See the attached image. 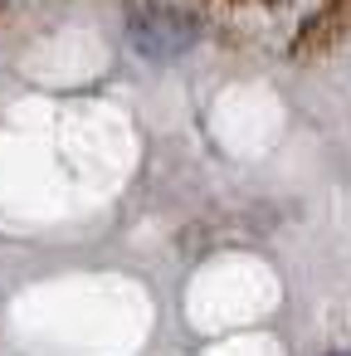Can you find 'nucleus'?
I'll return each instance as SVG.
<instances>
[{
    "instance_id": "obj_1",
    "label": "nucleus",
    "mask_w": 351,
    "mask_h": 356,
    "mask_svg": "<svg viewBox=\"0 0 351 356\" xmlns=\"http://www.w3.org/2000/svg\"><path fill=\"white\" fill-rule=\"evenodd\" d=\"M195 35H200V20H195L190 10L166 6V0L132 6V15H127V40H132V49H137L142 59H152V64H166V59L186 54V49L195 44Z\"/></svg>"
},
{
    "instance_id": "obj_2",
    "label": "nucleus",
    "mask_w": 351,
    "mask_h": 356,
    "mask_svg": "<svg viewBox=\"0 0 351 356\" xmlns=\"http://www.w3.org/2000/svg\"><path fill=\"white\" fill-rule=\"evenodd\" d=\"M332 356H351V351H332Z\"/></svg>"
}]
</instances>
